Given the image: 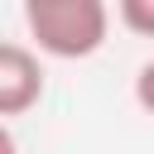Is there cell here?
<instances>
[{"instance_id":"cell-3","label":"cell","mask_w":154,"mask_h":154,"mask_svg":"<svg viewBox=\"0 0 154 154\" xmlns=\"http://www.w3.org/2000/svg\"><path fill=\"white\" fill-rule=\"evenodd\" d=\"M120 10V24L140 38H154V0H116Z\"/></svg>"},{"instance_id":"cell-2","label":"cell","mask_w":154,"mask_h":154,"mask_svg":"<svg viewBox=\"0 0 154 154\" xmlns=\"http://www.w3.org/2000/svg\"><path fill=\"white\" fill-rule=\"evenodd\" d=\"M38 96H43V63H38V53H34L29 43L10 38V43L0 48V116L14 120V116H24Z\"/></svg>"},{"instance_id":"cell-1","label":"cell","mask_w":154,"mask_h":154,"mask_svg":"<svg viewBox=\"0 0 154 154\" xmlns=\"http://www.w3.org/2000/svg\"><path fill=\"white\" fill-rule=\"evenodd\" d=\"M24 24L38 53L77 63L101 53L111 34V10L106 0H24Z\"/></svg>"},{"instance_id":"cell-4","label":"cell","mask_w":154,"mask_h":154,"mask_svg":"<svg viewBox=\"0 0 154 154\" xmlns=\"http://www.w3.org/2000/svg\"><path fill=\"white\" fill-rule=\"evenodd\" d=\"M135 101H140V111H144V116H154V58L135 72Z\"/></svg>"}]
</instances>
